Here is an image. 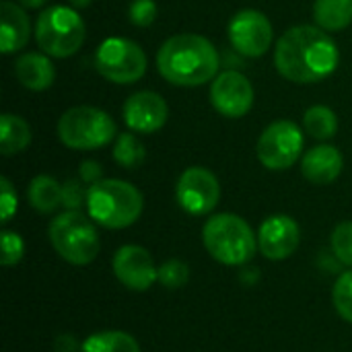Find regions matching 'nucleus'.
<instances>
[{
	"instance_id": "nucleus-1",
	"label": "nucleus",
	"mask_w": 352,
	"mask_h": 352,
	"mask_svg": "<svg viewBox=\"0 0 352 352\" xmlns=\"http://www.w3.org/2000/svg\"><path fill=\"white\" fill-rule=\"evenodd\" d=\"M340 62L336 41L320 27L297 25L280 35L274 47V66L280 76L297 85L322 82Z\"/></svg>"
},
{
	"instance_id": "nucleus-2",
	"label": "nucleus",
	"mask_w": 352,
	"mask_h": 352,
	"mask_svg": "<svg viewBox=\"0 0 352 352\" xmlns=\"http://www.w3.org/2000/svg\"><path fill=\"white\" fill-rule=\"evenodd\" d=\"M221 60L217 47L198 33L171 35L157 52L159 74L175 87H200L214 80Z\"/></svg>"
},
{
	"instance_id": "nucleus-3",
	"label": "nucleus",
	"mask_w": 352,
	"mask_h": 352,
	"mask_svg": "<svg viewBox=\"0 0 352 352\" xmlns=\"http://www.w3.org/2000/svg\"><path fill=\"white\" fill-rule=\"evenodd\" d=\"M85 206L99 227L126 229L140 219L144 200L140 190L124 179H101L89 186Z\"/></svg>"
},
{
	"instance_id": "nucleus-4",
	"label": "nucleus",
	"mask_w": 352,
	"mask_h": 352,
	"mask_svg": "<svg viewBox=\"0 0 352 352\" xmlns=\"http://www.w3.org/2000/svg\"><path fill=\"white\" fill-rule=\"evenodd\" d=\"M206 252L225 266H243L252 262L258 250V235H254L248 221L237 214H212L202 229Z\"/></svg>"
},
{
	"instance_id": "nucleus-5",
	"label": "nucleus",
	"mask_w": 352,
	"mask_h": 352,
	"mask_svg": "<svg viewBox=\"0 0 352 352\" xmlns=\"http://www.w3.org/2000/svg\"><path fill=\"white\" fill-rule=\"evenodd\" d=\"M91 217L80 210H64L50 223L47 237L56 254L74 266L91 264L101 250L99 233Z\"/></svg>"
},
{
	"instance_id": "nucleus-6",
	"label": "nucleus",
	"mask_w": 352,
	"mask_h": 352,
	"mask_svg": "<svg viewBox=\"0 0 352 352\" xmlns=\"http://www.w3.org/2000/svg\"><path fill=\"white\" fill-rule=\"evenodd\" d=\"M58 138L72 151H97L118 138L116 120L91 105L70 107L58 120Z\"/></svg>"
},
{
	"instance_id": "nucleus-7",
	"label": "nucleus",
	"mask_w": 352,
	"mask_h": 352,
	"mask_svg": "<svg viewBox=\"0 0 352 352\" xmlns=\"http://www.w3.org/2000/svg\"><path fill=\"white\" fill-rule=\"evenodd\" d=\"M87 27L72 6H50L35 21V41L50 58H70L85 43Z\"/></svg>"
},
{
	"instance_id": "nucleus-8",
	"label": "nucleus",
	"mask_w": 352,
	"mask_h": 352,
	"mask_svg": "<svg viewBox=\"0 0 352 352\" xmlns=\"http://www.w3.org/2000/svg\"><path fill=\"white\" fill-rule=\"evenodd\" d=\"M95 68L109 82L132 85L146 72V54L128 37H107L95 52Z\"/></svg>"
},
{
	"instance_id": "nucleus-9",
	"label": "nucleus",
	"mask_w": 352,
	"mask_h": 352,
	"mask_svg": "<svg viewBox=\"0 0 352 352\" xmlns=\"http://www.w3.org/2000/svg\"><path fill=\"white\" fill-rule=\"evenodd\" d=\"M303 132L291 120H276L258 138L256 155L258 161L270 171L291 169L303 153Z\"/></svg>"
},
{
	"instance_id": "nucleus-10",
	"label": "nucleus",
	"mask_w": 352,
	"mask_h": 352,
	"mask_svg": "<svg viewBox=\"0 0 352 352\" xmlns=\"http://www.w3.org/2000/svg\"><path fill=\"white\" fill-rule=\"evenodd\" d=\"M175 200L192 217L210 214L221 200V184L206 167H188L175 184Z\"/></svg>"
},
{
	"instance_id": "nucleus-11",
	"label": "nucleus",
	"mask_w": 352,
	"mask_h": 352,
	"mask_svg": "<svg viewBox=\"0 0 352 352\" xmlns=\"http://www.w3.org/2000/svg\"><path fill=\"white\" fill-rule=\"evenodd\" d=\"M227 35L235 52L245 58H260L270 50L274 29L262 10L243 8L229 21Z\"/></svg>"
},
{
	"instance_id": "nucleus-12",
	"label": "nucleus",
	"mask_w": 352,
	"mask_h": 352,
	"mask_svg": "<svg viewBox=\"0 0 352 352\" xmlns=\"http://www.w3.org/2000/svg\"><path fill=\"white\" fill-rule=\"evenodd\" d=\"M254 87L250 78L237 70H225L210 82V103L212 107L231 120L248 116L254 105Z\"/></svg>"
},
{
	"instance_id": "nucleus-13",
	"label": "nucleus",
	"mask_w": 352,
	"mask_h": 352,
	"mask_svg": "<svg viewBox=\"0 0 352 352\" xmlns=\"http://www.w3.org/2000/svg\"><path fill=\"white\" fill-rule=\"evenodd\" d=\"M116 278L130 291L142 293L159 283V268L142 245H122L111 260Z\"/></svg>"
},
{
	"instance_id": "nucleus-14",
	"label": "nucleus",
	"mask_w": 352,
	"mask_h": 352,
	"mask_svg": "<svg viewBox=\"0 0 352 352\" xmlns=\"http://www.w3.org/2000/svg\"><path fill=\"white\" fill-rule=\"evenodd\" d=\"M301 241V231L295 219L287 214L268 217L258 229V250L264 258L280 262L291 258Z\"/></svg>"
},
{
	"instance_id": "nucleus-15",
	"label": "nucleus",
	"mask_w": 352,
	"mask_h": 352,
	"mask_svg": "<svg viewBox=\"0 0 352 352\" xmlns=\"http://www.w3.org/2000/svg\"><path fill=\"white\" fill-rule=\"evenodd\" d=\"M169 118L167 101L155 91H138L124 103V122L130 132L155 134Z\"/></svg>"
},
{
	"instance_id": "nucleus-16",
	"label": "nucleus",
	"mask_w": 352,
	"mask_h": 352,
	"mask_svg": "<svg viewBox=\"0 0 352 352\" xmlns=\"http://www.w3.org/2000/svg\"><path fill=\"white\" fill-rule=\"evenodd\" d=\"M342 167H344L342 153L332 144H318L309 148L301 159L303 177L316 186H328L336 182L342 173Z\"/></svg>"
},
{
	"instance_id": "nucleus-17",
	"label": "nucleus",
	"mask_w": 352,
	"mask_h": 352,
	"mask_svg": "<svg viewBox=\"0 0 352 352\" xmlns=\"http://www.w3.org/2000/svg\"><path fill=\"white\" fill-rule=\"evenodd\" d=\"M31 37V23L19 2L4 0L0 4V52L14 54L27 45Z\"/></svg>"
},
{
	"instance_id": "nucleus-18",
	"label": "nucleus",
	"mask_w": 352,
	"mask_h": 352,
	"mask_svg": "<svg viewBox=\"0 0 352 352\" xmlns=\"http://www.w3.org/2000/svg\"><path fill=\"white\" fill-rule=\"evenodd\" d=\"M16 80L29 91H45L56 80V68L47 54L27 52L14 62Z\"/></svg>"
},
{
	"instance_id": "nucleus-19",
	"label": "nucleus",
	"mask_w": 352,
	"mask_h": 352,
	"mask_svg": "<svg viewBox=\"0 0 352 352\" xmlns=\"http://www.w3.org/2000/svg\"><path fill=\"white\" fill-rule=\"evenodd\" d=\"M27 202L33 210L41 214H52L62 206V184L52 175H37L29 182Z\"/></svg>"
},
{
	"instance_id": "nucleus-20",
	"label": "nucleus",
	"mask_w": 352,
	"mask_h": 352,
	"mask_svg": "<svg viewBox=\"0 0 352 352\" xmlns=\"http://www.w3.org/2000/svg\"><path fill=\"white\" fill-rule=\"evenodd\" d=\"M29 144H31L29 124L14 113H2V118H0V153L4 157H12V155L23 153Z\"/></svg>"
},
{
	"instance_id": "nucleus-21",
	"label": "nucleus",
	"mask_w": 352,
	"mask_h": 352,
	"mask_svg": "<svg viewBox=\"0 0 352 352\" xmlns=\"http://www.w3.org/2000/svg\"><path fill=\"white\" fill-rule=\"evenodd\" d=\"M314 19L324 31H342L352 23V0H316Z\"/></svg>"
},
{
	"instance_id": "nucleus-22",
	"label": "nucleus",
	"mask_w": 352,
	"mask_h": 352,
	"mask_svg": "<svg viewBox=\"0 0 352 352\" xmlns=\"http://www.w3.org/2000/svg\"><path fill=\"white\" fill-rule=\"evenodd\" d=\"M80 352H140V346L136 338L130 336L128 332L105 330V332L91 334L82 342Z\"/></svg>"
},
{
	"instance_id": "nucleus-23",
	"label": "nucleus",
	"mask_w": 352,
	"mask_h": 352,
	"mask_svg": "<svg viewBox=\"0 0 352 352\" xmlns=\"http://www.w3.org/2000/svg\"><path fill=\"white\" fill-rule=\"evenodd\" d=\"M303 128L316 140H330L338 132V118L328 105H314L303 116Z\"/></svg>"
},
{
	"instance_id": "nucleus-24",
	"label": "nucleus",
	"mask_w": 352,
	"mask_h": 352,
	"mask_svg": "<svg viewBox=\"0 0 352 352\" xmlns=\"http://www.w3.org/2000/svg\"><path fill=\"white\" fill-rule=\"evenodd\" d=\"M113 161L124 169H136L146 159V148L134 132H120L111 148Z\"/></svg>"
},
{
	"instance_id": "nucleus-25",
	"label": "nucleus",
	"mask_w": 352,
	"mask_h": 352,
	"mask_svg": "<svg viewBox=\"0 0 352 352\" xmlns=\"http://www.w3.org/2000/svg\"><path fill=\"white\" fill-rule=\"evenodd\" d=\"M332 301L338 316L352 324V270L342 272L332 289Z\"/></svg>"
},
{
	"instance_id": "nucleus-26",
	"label": "nucleus",
	"mask_w": 352,
	"mask_h": 352,
	"mask_svg": "<svg viewBox=\"0 0 352 352\" xmlns=\"http://www.w3.org/2000/svg\"><path fill=\"white\" fill-rule=\"evenodd\" d=\"M188 278H190V268L182 260H167L165 264L159 266V283L169 291L182 289L188 283Z\"/></svg>"
},
{
	"instance_id": "nucleus-27",
	"label": "nucleus",
	"mask_w": 352,
	"mask_h": 352,
	"mask_svg": "<svg viewBox=\"0 0 352 352\" xmlns=\"http://www.w3.org/2000/svg\"><path fill=\"white\" fill-rule=\"evenodd\" d=\"M330 245H332L334 256L342 264L352 266V221H344V223L336 225V229L332 231Z\"/></svg>"
},
{
	"instance_id": "nucleus-28",
	"label": "nucleus",
	"mask_w": 352,
	"mask_h": 352,
	"mask_svg": "<svg viewBox=\"0 0 352 352\" xmlns=\"http://www.w3.org/2000/svg\"><path fill=\"white\" fill-rule=\"evenodd\" d=\"M2 241V256H0V264L2 266H14L23 260L25 256V241L16 231H8L4 229L0 235Z\"/></svg>"
},
{
	"instance_id": "nucleus-29",
	"label": "nucleus",
	"mask_w": 352,
	"mask_h": 352,
	"mask_svg": "<svg viewBox=\"0 0 352 352\" xmlns=\"http://www.w3.org/2000/svg\"><path fill=\"white\" fill-rule=\"evenodd\" d=\"M82 179H66L62 184V206L66 210H78L82 204H87V194Z\"/></svg>"
},
{
	"instance_id": "nucleus-30",
	"label": "nucleus",
	"mask_w": 352,
	"mask_h": 352,
	"mask_svg": "<svg viewBox=\"0 0 352 352\" xmlns=\"http://www.w3.org/2000/svg\"><path fill=\"white\" fill-rule=\"evenodd\" d=\"M128 19L136 27H148L157 19L155 0H132L128 6Z\"/></svg>"
},
{
	"instance_id": "nucleus-31",
	"label": "nucleus",
	"mask_w": 352,
	"mask_h": 352,
	"mask_svg": "<svg viewBox=\"0 0 352 352\" xmlns=\"http://www.w3.org/2000/svg\"><path fill=\"white\" fill-rule=\"evenodd\" d=\"M16 192L12 188V184L8 182V177H0V219L2 223H8L14 212H16Z\"/></svg>"
},
{
	"instance_id": "nucleus-32",
	"label": "nucleus",
	"mask_w": 352,
	"mask_h": 352,
	"mask_svg": "<svg viewBox=\"0 0 352 352\" xmlns=\"http://www.w3.org/2000/svg\"><path fill=\"white\" fill-rule=\"evenodd\" d=\"M101 175H103V167L97 163V161H82L78 165V179H82L85 184L93 186L97 182H101Z\"/></svg>"
},
{
	"instance_id": "nucleus-33",
	"label": "nucleus",
	"mask_w": 352,
	"mask_h": 352,
	"mask_svg": "<svg viewBox=\"0 0 352 352\" xmlns=\"http://www.w3.org/2000/svg\"><path fill=\"white\" fill-rule=\"evenodd\" d=\"M80 346H82V344H78L76 338H74L72 334H62V336H58V338H56V344H54L56 352H80Z\"/></svg>"
},
{
	"instance_id": "nucleus-34",
	"label": "nucleus",
	"mask_w": 352,
	"mask_h": 352,
	"mask_svg": "<svg viewBox=\"0 0 352 352\" xmlns=\"http://www.w3.org/2000/svg\"><path fill=\"white\" fill-rule=\"evenodd\" d=\"M23 8H39L45 4V0H16Z\"/></svg>"
},
{
	"instance_id": "nucleus-35",
	"label": "nucleus",
	"mask_w": 352,
	"mask_h": 352,
	"mask_svg": "<svg viewBox=\"0 0 352 352\" xmlns=\"http://www.w3.org/2000/svg\"><path fill=\"white\" fill-rule=\"evenodd\" d=\"M91 2H93V0H68V6H72V8L80 10V8H87V6H91Z\"/></svg>"
}]
</instances>
